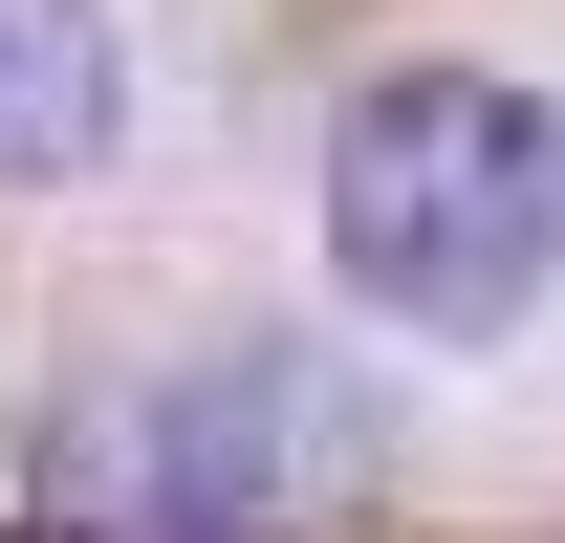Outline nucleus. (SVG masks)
Returning <instances> with one entry per match:
<instances>
[{
	"label": "nucleus",
	"mask_w": 565,
	"mask_h": 543,
	"mask_svg": "<svg viewBox=\"0 0 565 543\" xmlns=\"http://www.w3.org/2000/svg\"><path fill=\"white\" fill-rule=\"evenodd\" d=\"M327 262L370 327L414 348H500L565 283V109L500 66H392L327 131Z\"/></svg>",
	"instance_id": "f257e3e1"
},
{
	"label": "nucleus",
	"mask_w": 565,
	"mask_h": 543,
	"mask_svg": "<svg viewBox=\"0 0 565 543\" xmlns=\"http://www.w3.org/2000/svg\"><path fill=\"white\" fill-rule=\"evenodd\" d=\"M109 522L87 543H349L370 478H392V413L327 370V348H196V370H152L131 413H109Z\"/></svg>",
	"instance_id": "f03ea898"
},
{
	"label": "nucleus",
	"mask_w": 565,
	"mask_h": 543,
	"mask_svg": "<svg viewBox=\"0 0 565 543\" xmlns=\"http://www.w3.org/2000/svg\"><path fill=\"white\" fill-rule=\"evenodd\" d=\"M109 109H131V66H109V0H0V196L87 174V152H109Z\"/></svg>",
	"instance_id": "7ed1b4c3"
},
{
	"label": "nucleus",
	"mask_w": 565,
	"mask_h": 543,
	"mask_svg": "<svg viewBox=\"0 0 565 543\" xmlns=\"http://www.w3.org/2000/svg\"><path fill=\"white\" fill-rule=\"evenodd\" d=\"M66 543H87V522H66Z\"/></svg>",
	"instance_id": "20e7f679"
}]
</instances>
